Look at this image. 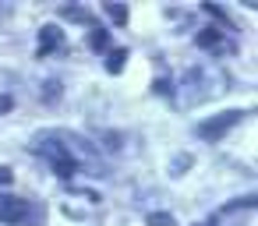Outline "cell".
Listing matches in <instances>:
<instances>
[{
  "instance_id": "cell-8",
  "label": "cell",
  "mask_w": 258,
  "mask_h": 226,
  "mask_svg": "<svg viewBox=\"0 0 258 226\" xmlns=\"http://www.w3.org/2000/svg\"><path fill=\"white\" fill-rule=\"evenodd\" d=\"M64 18H75V22L92 25V15H89V11H82V8H64Z\"/></svg>"
},
{
  "instance_id": "cell-9",
  "label": "cell",
  "mask_w": 258,
  "mask_h": 226,
  "mask_svg": "<svg viewBox=\"0 0 258 226\" xmlns=\"http://www.w3.org/2000/svg\"><path fill=\"white\" fill-rule=\"evenodd\" d=\"M89 46H92V50H106V46H110V36H106V32H99V29H96V32H92V36H89Z\"/></svg>"
},
{
  "instance_id": "cell-6",
  "label": "cell",
  "mask_w": 258,
  "mask_h": 226,
  "mask_svg": "<svg viewBox=\"0 0 258 226\" xmlns=\"http://www.w3.org/2000/svg\"><path fill=\"white\" fill-rule=\"evenodd\" d=\"M124 60H127V50H124V46H117V50H110V60H106V71H110V74H120V71H124Z\"/></svg>"
},
{
  "instance_id": "cell-1",
  "label": "cell",
  "mask_w": 258,
  "mask_h": 226,
  "mask_svg": "<svg viewBox=\"0 0 258 226\" xmlns=\"http://www.w3.org/2000/svg\"><path fill=\"white\" fill-rule=\"evenodd\" d=\"M36 152H43L50 163H53V170H57V177L60 180H71L75 173H78V159H75V148H68V145H60L53 134L50 138H39L36 145H32Z\"/></svg>"
},
{
  "instance_id": "cell-12",
  "label": "cell",
  "mask_w": 258,
  "mask_h": 226,
  "mask_svg": "<svg viewBox=\"0 0 258 226\" xmlns=\"http://www.w3.org/2000/svg\"><path fill=\"white\" fill-rule=\"evenodd\" d=\"M11 180H15V173L8 166H0V184H11Z\"/></svg>"
},
{
  "instance_id": "cell-5",
  "label": "cell",
  "mask_w": 258,
  "mask_h": 226,
  "mask_svg": "<svg viewBox=\"0 0 258 226\" xmlns=\"http://www.w3.org/2000/svg\"><path fill=\"white\" fill-rule=\"evenodd\" d=\"M198 46H202V50H219V46H223V36H219L216 29H202V32H198Z\"/></svg>"
},
{
  "instance_id": "cell-11",
  "label": "cell",
  "mask_w": 258,
  "mask_h": 226,
  "mask_svg": "<svg viewBox=\"0 0 258 226\" xmlns=\"http://www.w3.org/2000/svg\"><path fill=\"white\" fill-rule=\"evenodd\" d=\"M11 106H15V99H11V96H0V113H8Z\"/></svg>"
},
{
  "instance_id": "cell-10",
  "label": "cell",
  "mask_w": 258,
  "mask_h": 226,
  "mask_svg": "<svg viewBox=\"0 0 258 226\" xmlns=\"http://www.w3.org/2000/svg\"><path fill=\"white\" fill-rule=\"evenodd\" d=\"M149 226H173V219H170L166 212H152V215H149Z\"/></svg>"
},
{
  "instance_id": "cell-7",
  "label": "cell",
  "mask_w": 258,
  "mask_h": 226,
  "mask_svg": "<svg viewBox=\"0 0 258 226\" xmlns=\"http://www.w3.org/2000/svg\"><path fill=\"white\" fill-rule=\"evenodd\" d=\"M106 11H110V18H113L117 25L127 22V8H124V4H106Z\"/></svg>"
},
{
  "instance_id": "cell-4",
  "label": "cell",
  "mask_w": 258,
  "mask_h": 226,
  "mask_svg": "<svg viewBox=\"0 0 258 226\" xmlns=\"http://www.w3.org/2000/svg\"><path fill=\"white\" fill-rule=\"evenodd\" d=\"M60 29L57 25H46L43 32H39V57H46V53H53V50H60Z\"/></svg>"
},
{
  "instance_id": "cell-3",
  "label": "cell",
  "mask_w": 258,
  "mask_h": 226,
  "mask_svg": "<svg viewBox=\"0 0 258 226\" xmlns=\"http://www.w3.org/2000/svg\"><path fill=\"white\" fill-rule=\"evenodd\" d=\"M29 215V201L18 194H0V222H22Z\"/></svg>"
},
{
  "instance_id": "cell-2",
  "label": "cell",
  "mask_w": 258,
  "mask_h": 226,
  "mask_svg": "<svg viewBox=\"0 0 258 226\" xmlns=\"http://www.w3.org/2000/svg\"><path fill=\"white\" fill-rule=\"evenodd\" d=\"M240 120H244V113H240V110H230V113H219L216 120H205V124H198V134L212 141V138H223V134H226L230 127H237Z\"/></svg>"
}]
</instances>
